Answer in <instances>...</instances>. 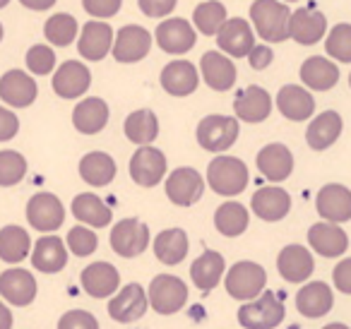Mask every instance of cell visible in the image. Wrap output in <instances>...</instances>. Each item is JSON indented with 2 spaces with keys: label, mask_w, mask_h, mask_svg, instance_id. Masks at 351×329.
<instances>
[{
  "label": "cell",
  "mask_w": 351,
  "mask_h": 329,
  "mask_svg": "<svg viewBox=\"0 0 351 329\" xmlns=\"http://www.w3.org/2000/svg\"><path fill=\"white\" fill-rule=\"evenodd\" d=\"M250 20L255 25V32L269 44H282L289 39L291 10L279 0H255L250 5Z\"/></svg>",
  "instance_id": "6da1fadb"
},
{
  "label": "cell",
  "mask_w": 351,
  "mask_h": 329,
  "mask_svg": "<svg viewBox=\"0 0 351 329\" xmlns=\"http://www.w3.org/2000/svg\"><path fill=\"white\" fill-rule=\"evenodd\" d=\"M248 180H250L248 169H245L243 161L236 159V156L219 154L207 166V183H210V188L215 190L217 195H224V197L241 195L248 188Z\"/></svg>",
  "instance_id": "7a4b0ae2"
},
{
  "label": "cell",
  "mask_w": 351,
  "mask_h": 329,
  "mask_svg": "<svg viewBox=\"0 0 351 329\" xmlns=\"http://www.w3.org/2000/svg\"><path fill=\"white\" fill-rule=\"evenodd\" d=\"M284 303L272 291H263L255 300L239 308V322L245 329H274L284 322Z\"/></svg>",
  "instance_id": "3957f363"
},
{
  "label": "cell",
  "mask_w": 351,
  "mask_h": 329,
  "mask_svg": "<svg viewBox=\"0 0 351 329\" xmlns=\"http://www.w3.org/2000/svg\"><path fill=\"white\" fill-rule=\"evenodd\" d=\"M265 284H267V271L250 260L236 262L224 279L226 293L236 300H255L265 291Z\"/></svg>",
  "instance_id": "277c9868"
},
{
  "label": "cell",
  "mask_w": 351,
  "mask_h": 329,
  "mask_svg": "<svg viewBox=\"0 0 351 329\" xmlns=\"http://www.w3.org/2000/svg\"><path fill=\"white\" fill-rule=\"evenodd\" d=\"M147 300L159 315H173L188 303V286L173 274H159L152 279Z\"/></svg>",
  "instance_id": "5b68a950"
},
{
  "label": "cell",
  "mask_w": 351,
  "mask_h": 329,
  "mask_svg": "<svg viewBox=\"0 0 351 329\" xmlns=\"http://www.w3.org/2000/svg\"><path fill=\"white\" fill-rule=\"evenodd\" d=\"M239 121L234 116H207L197 125V142L202 149L207 151H226L234 147V142L239 140Z\"/></svg>",
  "instance_id": "8992f818"
},
{
  "label": "cell",
  "mask_w": 351,
  "mask_h": 329,
  "mask_svg": "<svg viewBox=\"0 0 351 329\" xmlns=\"http://www.w3.org/2000/svg\"><path fill=\"white\" fill-rule=\"evenodd\" d=\"M27 221L36 231L53 233L63 226L65 221V207L53 193H36L27 202Z\"/></svg>",
  "instance_id": "52a82bcc"
},
{
  "label": "cell",
  "mask_w": 351,
  "mask_h": 329,
  "mask_svg": "<svg viewBox=\"0 0 351 329\" xmlns=\"http://www.w3.org/2000/svg\"><path fill=\"white\" fill-rule=\"evenodd\" d=\"M205 193V178L191 166H181L166 178V197L176 207H193Z\"/></svg>",
  "instance_id": "ba28073f"
},
{
  "label": "cell",
  "mask_w": 351,
  "mask_h": 329,
  "mask_svg": "<svg viewBox=\"0 0 351 329\" xmlns=\"http://www.w3.org/2000/svg\"><path fill=\"white\" fill-rule=\"evenodd\" d=\"M149 245V226L140 219H123L111 228V247L121 257H137Z\"/></svg>",
  "instance_id": "9c48e42d"
},
{
  "label": "cell",
  "mask_w": 351,
  "mask_h": 329,
  "mask_svg": "<svg viewBox=\"0 0 351 329\" xmlns=\"http://www.w3.org/2000/svg\"><path fill=\"white\" fill-rule=\"evenodd\" d=\"M217 44H219L221 53L229 58H248V53L255 46V32L245 20L231 17L217 32Z\"/></svg>",
  "instance_id": "30bf717a"
},
{
  "label": "cell",
  "mask_w": 351,
  "mask_h": 329,
  "mask_svg": "<svg viewBox=\"0 0 351 329\" xmlns=\"http://www.w3.org/2000/svg\"><path fill=\"white\" fill-rule=\"evenodd\" d=\"M166 175V156L156 147H140L130 159V178L140 188H154Z\"/></svg>",
  "instance_id": "8fae6325"
},
{
  "label": "cell",
  "mask_w": 351,
  "mask_h": 329,
  "mask_svg": "<svg viewBox=\"0 0 351 329\" xmlns=\"http://www.w3.org/2000/svg\"><path fill=\"white\" fill-rule=\"evenodd\" d=\"M156 36V44L164 53H171V56H181V53H188V51L195 46V29H193L191 22L181 20V17H169L164 20L154 32Z\"/></svg>",
  "instance_id": "7c38bea8"
},
{
  "label": "cell",
  "mask_w": 351,
  "mask_h": 329,
  "mask_svg": "<svg viewBox=\"0 0 351 329\" xmlns=\"http://www.w3.org/2000/svg\"><path fill=\"white\" fill-rule=\"evenodd\" d=\"M152 49V34L140 25H128L113 36V58L118 63H137Z\"/></svg>",
  "instance_id": "4fadbf2b"
},
{
  "label": "cell",
  "mask_w": 351,
  "mask_h": 329,
  "mask_svg": "<svg viewBox=\"0 0 351 329\" xmlns=\"http://www.w3.org/2000/svg\"><path fill=\"white\" fill-rule=\"evenodd\" d=\"M0 295L10 305L25 308V305L34 303L36 298V279L32 271L22 269V267H10L0 274Z\"/></svg>",
  "instance_id": "5bb4252c"
},
{
  "label": "cell",
  "mask_w": 351,
  "mask_h": 329,
  "mask_svg": "<svg viewBox=\"0 0 351 329\" xmlns=\"http://www.w3.org/2000/svg\"><path fill=\"white\" fill-rule=\"evenodd\" d=\"M36 87L34 77L29 73H22V70H8L3 77H0V99L8 103L10 108H27L36 101Z\"/></svg>",
  "instance_id": "9a60e30c"
},
{
  "label": "cell",
  "mask_w": 351,
  "mask_h": 329,
  "mask_svg": "<svg viewBox=\"0 0 351 329\" xmlns=\"http://www.w3.org/2000/svg\"><path fill=\"white\" fill-rule=\"evenodd\" d=\"M147 308H149V300H147L145 289H142L140 284H128L111 298V303H108V315H111L116 322L128 324V322L140 319L142 315L147 313Z\"/></svg>",
  "instance_id": "2e32d148"
},
{
  "label": "cell",
  "mask_w": 351,
  "mask_h": 329,
  "mask_svg": "<svg viewBox=\"0 0 351 329\" xmlns=\"http://www.w3.org/2000/svg\"><path fill=\"white\" fill-rule=\"evenodd\" d=\"M317 214L330 223H344L351 219V190L339 183H327L315 199Z\"/></svg>",
  "instance_id": "e0dca14e"
},
{
  "label": "cell",
  "mask_w": 351,
  "mask_h": 329,
  "mask_svg": "<svg viewBox=\"0 0 351 329\" xmlns=\"http://www.w3.org/2000/svg\"><path fill=\"white\" fill-rule=\"evenodd\" d=\"M77 51L84 60H104L113 49V29L101 20H92L82 27V34H77Z\"/></svg>",
  "instance_id": "ac0fdd59"
},
{
  "label": "cell",
  "mask_w": 351,
  "mask_h": 329,
  "mask_svg": "<svg viewBox=\"0 0 351 329\" xmlns=\"http://www.w3.org/2000/svg\"><path fill=\"white\" fill-rule=\"evenodd\" d=\"M164 92H169L171 97H191L200 84V75L197 68L191 60H171L159 77Z\"/></svg>",
  "instance_id": "d6986e66"
},
{
  "label": "cell",
  "mask_w": 351,
  "mask_h": 329,
  "mask_svg": "<svg viewBox=\"0 0 351 329\" xmlns=\"http://www.w3.org/2000/svg\"><path fill=\"white\" fill-rule=\"evenodd\" d=\"M92 84V73L84 63L80 60H68L63 63L53 75V92L60 99H77Z\"/></svg>",
  "instance_id": "ffe728a7"
},
{
  "label": "cell",
  "mask_w": 351,
  "mask_h": 329,
  "mask_svg": "<svg viewBox=\"0 0 351 329\" xmlns=\"http://www.w3.org/2000/svg\"><path fill=\"white\" fill-rule=\"evenodd\" d=\"M277 269L282 274V279L289 281V284H303V281L311 279L315 262H313V255L308 247L287 245L282 247V252L277 257Z\"/></svg>",
  "instance_id": "44dd1931"
},
{
  "label": "cell",
  "mask_w": 351,
  "mask_h": 329,
  "mask_svg": "<svg viewBox=\"0 0 351 329\" xmlns=\"http://www.w3.org/2000/svg\"><path fill=\"white\" fill-rule=\"evenodd\" d=\"M202 80L210 89L215 92H229L236 84V65L229 56L219 53V51H207L200 60Z\"/></svg>",
  "instance_id": "7402d4cb"
},
{
  "label": "cell",
  "mask_w": 351,
  "mask_h": 329,
  "mask_svg": "<svg viewBox=\"0 0 351 329\" xmlns=\"http://www.w3.org/2000/svg\"><path fill=\"white\" fill-rule=\"evenodd\" d=\"M327 34V20L317 10H296L289 20V39L301 46H313Z\"/></svg>",
  "instance_id": "603a6c76"
},
{
  "label": "cell",
  "mask_w": 351,
  "mask_h": 329,
  "mask_svg": "<svg viewBox=\"0 0 351 329\" xmlns=\"http://www.w3.org/2000/svg\"><path fill=\"white\" fill-rule=\"evenodd\" d=\"M234 111H236V121L243 123H263L267 121V116L272 113V97L265 92L258 84H250L248 89L236 97L234 101Z\"/></svg>",
  "instance_id": "cb8c5ba5"
},
{
  "label": "cell",
  "mask_w": 351,
  "mask_h": 329,
  "mask_svg": "<svg viewBox=\"0 0 351 329\" xmlns=\"http://www.w3.org/2000/svg\"><path fill=\"white\" fill-rule=\"evenodd\" d=\"M80 281H82L84 293H89L92 298H108L121 286V274L108 262H94V265L84 267Z\"/></svg>",
  "instance_id": "d4e9b609"
},
{
  "label": "cell",
  "mask_w": 351,
  "mask_h": 329,
  "mask_svg": "<svg viewBox=\"0 0 351 329\" xmlns=\"http://www.w3.org/2000/svg\"><path fill=\"white\" fill-rule=\"evenodd\" d=\"M258 169L267 180L282 183L293 171L291 149H289L287 145H279V142H272V145L263 147V149L258 151Z\"/></svg>",
  "instance_id": "484cf974"
},
{
  "label": "cell",
  "mask_w": 351,
  "mask_h": 329,
  "mask_svg": "<svg viewBox=\"0 0 351 329\" xmlns=\"http://www.w3.org/2000/svg\"><path fill=\"white\" fill-rule=\"evenodd\" d=\"M250 207H253L255 217L263 219V221H279L291 209V197H289V193L284 188L267 185V188H260L253 195Z\"/></svg>",
  "instance_id": "4316f807"
},
{
  "label": "cell",
  "mask_w": 351,
  "mask_h": 329,
  "mask_svg": "<svg viewBox=\"0 0 351 329\" xmlns=\"http://www.w3.org/2000/svg\"><path fill=\"white\" fill-rule=\"evenodd\" d=\"M32 265L44 274H56L68 265V245L58 236H44L32 247Z\"/></svg>",
  "instance_id": "83f0119b"
},
{
  "label": "cell",
  "mask_w": 351,
  "mask_h": 329,
  "mask_svg": "<svg viewBox=\"0 0 351 329\" xmlns=\"http://www.w3.org/2000/svg\"><path fill=\"white\" fill-rule=\"evenodd\" d=\"M308 245L322 257H339L349 247V236L335 223H315L308 231Z\"/></svg>",
  "instance_id": "f1b7e54d"
},
{
  "label": "cell",
  "mask_w": 351,
  "mask_h": 329,
  "mask_svg": "<svg viewBox=\"0 0 351 329\" xmlns=\"http://www.w3.org/2000/svg\"><path fill=\"white\" fill-rule=\"evenodd\" d=\"M277 108L282 111L284 118L301 123L308 121L315 113V99H313V94L308 89L296 87V84H287L277 94Z\"/></svg>",
  "instance_id": "f546056e"
},
{
  "label": "cell",
  "mask_w": 351,
  "mask_h": 329,
  "mask_svg": "<svg viewBox=\"0 0 351 329\" xmlns=\"http://www.w3.org/2000/svg\"><path fill=\"white\" fill-rule=\"evenodd\" d=\"M332 303H335V295H332V289L322 281H311L306 284L301 291L296 293V308L303 317H325L332 310Z\"/></svg>",
  "instance_id": "4dcf8cb0"
},
{
  "label": "cell",
  "mask_w": 351,
  "mask_h": 329,
  "mask_svg": "<svg viewBox=\"0 0 351 329\" xmlns=\"http://www.w3.org/2000/svg\"><path fill=\"white\" fill-rule=\"evenodd\" d=\"M341 127H344V123H341L339 113L337 111H322L320 116L313 118L311 125H308V130H306L308 147L315 149V151L327 149V147H332L337 140H339Z\"/></svg>",
  "instance_id": "1f68e13d"
},
{
  "label": "cell",
  "mask_w": 351,
  "mask_h": 329,
  "mask_svg": "<svg viewBox=\"0 0 351 329\" xmlns=\"http://www.w3.org/2000/svg\"><path fill=\"white\" fill-rule=\"evenodd\" d=\"M108 123V106L104 99L87 97L75 106L73 111V125L82 135H97L106 127Z\"/></svg>",
  "instance_id": "d6a6232c"
},
{
  "label": "cell",
  "mask_w": 351,
  "mask_h": 329,
  "mask_svg": "<svg viewBox=\"0 0 351 329\" xmlns=\"http://www.w3.org/2000/svg\"><path fill=\"white\" fill-rule=\"evenodd\" d=\"M70 207H73V217L77 219L80 223H84V226L104 228V226H108L111 219H113L111 207H108V204L94 193L77 195Z\"/></svg>",
  "instance_id": "836d02e7"
},
{
  "label": "cell",
  "mask_w": 351,
  "mask_h": 329,
  "mask_svg": "<svg viewBox=\"0 0 351 329\" xmlns=\"http://www.w3.org/2000/svg\"><path fill=\"white\" fill-rule=\"evenodd\" d=\"M301 80L313 92H327L339 82V68L330 58L313 56L301 65Z\"/></svg>",
  "instance_id": "e575fe53"
},
{
  "label": "cell",
  "mask_w": 351,
  "mask_h": 329,
  "mask_svg": "<svg viewBox=\"0 0 351 329\" xmlns=\"http://www.w3.org/2000/svg\"><path fill=\"white\" fill-rule=\"evenodd\" d=\"M154 255L161 265H181L188 255V233L183 228H166L154 238Z\"/></svg>",
  "instance_id": "d590c367"
},
{
  "label": "cell",
  "mask_w": 351,
  "mask_h": 329,
  "mask_svg": "<svg viewBox=\"0 0 351 329\" xmlns=\"http://www.w3.org/2000/svg\"><path fill=\"white\" fill-rule=\"evenodd\" d=\"M80 175L92 188H104L116 178V161L106 151H89L80 161Z\"/></svg>",
  "instance_id": "8d00e7d4"
},
{
  "label": "cell",
  "mask_w": 351,
  "mask_h": 329,
  "mask_svg": "<svg viewBox=\"0 0 351 329\" xmlns=\"http://www.w3.org/2000/svg\"><path fill=\"white\" fill-rule=\"evenodd\" d=\"M224 257L217 250H205L195 262L191 265V279L200 291H212L224 276Z\"/></svg>",
  "instance_id": "74e56055"
},
{
  "label": "cell",
  "mask_w": 351,
  "mask_h": 329,
  "mask_svg": "<svg viewBox=\"0 0 351 329\" xmlns=\"http://www.w3.org/2000/svg\"><path fill=\"white\" fill-rule=\"evenodd\" d=\"M32 252V238L22 226H3L0 228V260L8 265H20Z\"/></svg>",
  "instance_id": "f35d334b"
},
{
  "label": "cell",
  "mask_w": 351,
  "mask_h": 329,
  "mask_svg": "<svg viewBox=\"0 0 351 329\" xmlns=\"http://www.w3.org/2000/svg\"><path fill=\"white\" fill-rule=\"evenodd\" d=\"M125 137L137 147H149L152 142L159 137V121L149 108H140V111H132L125 118Z\"/></svg>",
  "instance_id": "ab89813d"
},
{
  "label": "cell",
  "mask_w": 351,
  "mask_h": 329,
  "mask_svg": "<svg viewBox=\"0 0 351 329\" xmlns=\"http://www.w3.org/2000/svg\"><path fill=\"white\" fill-rule=\"evenodd\" d=\"M248 209L239 202H226L215 212V226L221 236L236 238L248 228Z\"/></svg>",
  "instance_id": "60d3db41"
},
{
  "label": "cell",
  "mask_w": 351,
  "mask_h": 329,
  "mask_svg": "<svg viewBox=\"0 0 351 329\" xmlns=\"http://www.w3.org/2000/svg\"><path fill=\"white\" fill-rule=\"evenodd\" d=\"M77 32H80L77 20H75L73 15H68V12L51 15L44 25V34H46V39H49V44L58 46V49L73 44L75 36H77Z\"/></svg>",
  "instance_id": "b9f144b4"
},
{
  "label": "cell",
  "mask_w": 351,
  "mask_h": 329,
  "mask_svg": "<svg viewBox=\"0 0 351 329\" xmlns=\"http://www.w3.org/2000/svg\"><path fill=\"white\" fill-rule=\"evenodd\" d=\"M229 20L226 17V8L221 5L219 0H205L195 8L193 12V22L200 29V34L205 36H217V32L221 29V25Z\"/></svg>",
  "instance_id": "7bdbcfd3"
},
{
  "label": "cell",
  "mask_w": 351,
  "mask_h": 329,
  "mask_svg": "<svg viewBox=\"0 0 351 329\" xmlns=\"http://www.w3.org/2000/svg\"><path fill=\"white\" fill-rule=\"evenodd\" d=\"M27 175V159L20 151H0V188H12Z\"/></svg>",
  "instance_id": "ee69618b"
},
{
  "label": "cell",
  "mask_w": 351,
  "mask_h": 329,
  "mask_svg": "<svg viewBox=\"0 0 351 329\" xmlns=\"http://www.w3.org/2000/svg\"><path fill=\"white\" fill-rule=\"evenodd\" d=\"M325 51L330 58L339 60V63H351V25H337L327 34Z\"/></svg>",
  "instance_id": "f6af8a7d"
},
{
  "label": "cell",
  "mask_w": 351,
  "mask_h": 329,
  "mask_svg": "<svg viewBox=\"0 0 351 329\" xmlns=\"http://www.w3.org/2000/svg\"><path fill=\"white\" fill-rule=\"evenodd\" d=\"M65 245H68V250L73 252V255L87 257V255H92V252L97 250L99 238H97V233H94L92 228L73 226L68 231V241H65Z\"/></svg>",
  "instance_id": "bcb514c9"
},
{
  "label": "cell",
  "mask_w": 351,
  "mask_h": 329,
  "mask_svg": "<svg viewBox=\"0 0 351 329\" xmlns=\"http://www.w3.org/2000/svg\"><path fill=\"white\" fill-rule=\"evenodd\" d=\"M27 68L34 75H49L56 68V53L51 46L46 44H36L27 51Z\"/></svg>",
  "instance_id": "7dc6e473"
},
{
  "label": "cell",
  "mask_w": 351,
  "mask_h": 329,
  "mask_svg": "<svg viewBox=\"0 0 351 329\" xmlns=\"http://www.w3.org/2000/svg\"><path fill=\"white\" fill-rule=\"evenodd\" d=\"M58 329H99V322L87 310H68L58 319Z\"/></svg>",
  "instance_id": "c3c4849f"
},
{
  "label": "cell",
  "mask_w": 351,
  "mask_h": 329,
  "mask_svg": "<svg viewBox=\"0 0 351 329\" xmlns=\"http://www.w3.org/2000/svg\"><path fill=\"white\" fill-rule=\"evenodd\" d=\"M123 0H82V8L94 17V20H108L118 15Z\"/></svg>",
  "instance_id": "681fc988"
},
{
  "label": "cell",
  "mask_w": 351,
  "mask_h": 329,
  "mask_svg": "<svg viewBox=\"0 0 351 329\" xmlns=\"http://www.w3.org/2000/svg\"><path fill=\"white\" fill-rule=\"evenodd\" d=\"M176 3L178 0H137V5H140L142 15L147 17H166L173 12Z\"/></svg>",
  "instance_id": "f907efd6"
},
{
  "label": "cell",
  "mask_w": 351,
  "mask_h": 329,
  "mask_svg": "<svg viewBox=\"0 0 351 329\" xmlns=\"http://www.w3.org/2000/svg\"><path fill=\"white\" fill-rule=\"evenodd\" d=\"M20 132V118L10 108L0 106V142H8Z\"/></svg>",
  "instance_id": "816d5d0a"
},
{
  "label": "cell",
  "mask_w": 351,
  "mask_h": 329,
  "mask_svg": "<svg viewBox=\"0 0 351 329\" xmlns=\"http://www.w3.org/2000/svg\"><path fill=\"white\" fill-rule=\"evenodd\" d=\"M332 279H335V289L341 291V293L351 295V257L341 260L339 265L332 271Z\"/></svg>",
  "instance_id": "f5cc1de1"
},
{
  "label": "cell",
  "mask_w": 351,
  "mask_h": 329,
  "mask_svg": "<svg viewBox=\"0 0 351 329\" xmlns=\"http://www.w3.org/2000/svg\"><path fill=\"white\" fill-rule=\"evenodd\" d=\"M248 60H250V68L253 70H265L274 60V53L267 49V46H253V51L248 53Z\"/></svg>",
  "instance_id": "db71d44e"
},
{
  "label": "cell",
  "mask_w": 351,
  "mask_h": 329,
  "mask_svg": "<svg viewBox=\"0 0 351 329\" xmlns=\"http://www.w3.org/2000/svg\"><path fill=\"white\" fill-rule=\"evenodd\" d=\"M20 3L27 10H34V12H46L56 5V0H20Z\"/></svg>",
  "instance_id": "11a10c76"
},
{
  "label": "cell",
  "mask_w": 351,
  "mask_h": 329,
  "mask_svg": "<svg viewBox=\"0 0 351 329\" xmlns=\"http://www.w3.org/2000/svg\"><path fill=\"white\" fill-rule=\"evenodd\" d=\"M0 329H12V313L5 303H0Z\"/></svg>",
  "instance_id": "9f6ffc18"
},
{
  "label": "cell",
  "mask_w": 351,
  "mask_h": 329,
  "mask_svg": "<svg viewBox=\"0 0 351 329\" xmlns=\"http://www.w3.org/2000/svg\"><path fill=\"white\" fill-rule=\"evenodd\" d=\"M322 329H349V327H346V324L335 322V324H327V327H322Z\"/></svg>",
  "instance_id": "6f0895ef"
},
{
  "label": "cell",
  "mask_w": 351,
  "mask_h": 329,
  "mask_svg": "<svg viewBox=\"0 0 351 329\" xmlns=\"http://www.w3.org/2000/svg\"><path fill=\"white\" fill-rule=\"evenodd\" d=\"M8 3H10V0H0V10H3V8H5Z\"/></svg>",
  "instance_id": "680465c9"
},
{
  "label": "cell",
  "mask_w": 351,
  "mask_h": 329,
  "mask_svg": "<svg viewBox=\"0 0 351 329\" xmlns=\"http://www.w3.org/2000/svg\"><path fill=\"white\" fill-rule=\"evenodd\" d=\"M0 41H3V25H0Z\"/></svg>",
  "instance_id": "91938a15"
},
{
  "label": "cell",
  "mask_w": 351,
  "mask_h": 329,
  "mask_svg": "<svg viewBox=\"0 0 351 329\" xmlns=\"http://www.w3.org/2000/svg\"><path fill=\"white\" fill-rule=\"evenodd\" d=\"M287 3H296V0H287Z\"/></svg>",
  "instance_id": "94428289"
},
{
  "label": "cell",
  "mask_w": 351,
  "mask_h": 329,
  "mask_svg": "<svg viewBox=\"0 0 351 329\" xmlns=\"http://www.w3.org/2000/svg\"><path fill=\"white\" fill-rule=\"evenodd\" d=\"M349 84H351V75H349Z\"/></svg>",
  "instance_id": "6125c7cd"
}]
</instances>
